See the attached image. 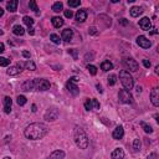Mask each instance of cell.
<instances>
[{"instance_id":"30","label":"cell","mask_w":159,"mask_h":159,"mask_svg":"<svg viewBox=\"0 0 159 159\" xmlns=\"http://www.w3.org/2000/svg\"><path fill=\"white\" fill-rule=\"evenodd\" d=\"M116 82H117V76H116V75H113V73L109 75V76H108V85L113 86Z\"/></svg>"},{"instance_id":"10","label":"cell","mask_w":159,"mask_h":159,"mask_svg":"<svg viewBox=\"0 0 159 159\" xmlns=\"http://www.w3.org/2000/svg\"><path fill=\"white\" fill-rule=\"evenodd\" d=\"M150 101H152L154 107L159 106V88L158 87H154L150 92Z\"/></svg>"},{"instance_id":"15","label":"cell","mask_w":159,"mask_h":159,"mask_svg":"<svg viewBox=\"0 0 159 159\" xmlns=\"http://www.w3.org/2000/svg\"><path fill=\"white\" fill-rule=\"evenodd\" d=\"M75 18H76V20H77L78 22H83L87 19V11H86V9L78 10L77 13H76V15H75Z\"/></svg>"},{"instance_id":"49","label":"cell","mask_w":159,"mask_h":159,"mask_svg":"<svg viewBox=\"0 0 159 159\" xmlns=\"http://www.w3.org/2000/svg\"><path fill=\"white\" fill-rule=\"evenodd\" d=\"M158 33V31H157V29H153V31H150V34H152V35H156Z\"/></svg>"},{"instance_id":"27","label":"cell","mask_w":159,"mask_h":159,"mask_svg":"<svg viewBox=\"0 0 159 159\" xmlns=\"http://www.w3.org/2000/svg\"><path fill=\"white\" fill-rule=\"evenodd\" d=\"M22 21H24V24H25V25H27L29 27H31V26L34 25V19L30 18V16H24L22 18Z\"/></svg>"},{"instance_id":"33","label":"cell","mask_w":159,"mask_h":159,"mask_svg":"<svg viewBox=\"0 0 159 159\" xmlns=\"http://www.w3.org/2000/svg\"><path fill=\"white\" fill-rule=\"evenodd\" d=\"M9 63H10V60H7V58H5V57H1V56H0V66L6 67V66H9Z\"/></svg>"},{"instance_id":"48","label":"cell","mask_w":159,"mask_h":159,"mask_svg":"<svg viewBox=\"0 0 159 159\" xmlns=\"http://www.w3.org/2000/svg\"><path fill=\"white\" fill-rule=\"evenodd\" d=\"M3 15H4V9H3V7H0V18H1Z\"/></svg>"},{"instance_id":"40","label":"cell","mask_w":159,"mask_h":159,"mask_svg":"<svg viewBox=\"0 0 159 159\" xmlns=\"http://www.w3.org/2000/svg\"><path fill=\"white\" fill-rule=\"evenodd\" d=\"M143 65H144V66L147 67V69H149V67H150V65H152V63H150V61H149V60L144 58V60H143Z\"/></svg>"},{"instance_id":"43","label":"cell","mask_w":159,"mask_h":159,"mask_svg":"<svg viewBox=\"0 0 159 159\" xmlns=\"http://www.w3.org/2000/svg\"><path fill=\"white\" fill-rule=\"evenodd\" d=\"M22 56L26 58H30V52L29 51H22Z\"/></svg>"},{"instance_id":"41","label":"cell","mask_w":159,"mask_h":159,"mask_svg":"<svg viewBox=\"0 0 159 159\" xmlns=\"http://www.w3.org/2000/svg\"><path fill=\"white\" fill-rule=\"evenodd\" d=\"M90 34L91 35H97L98 31L96 30V27H90Z\"/></svg>"},{"instance_id":"17","label":"cell","mask_w":159,"mask_h":159,"mask_svg":"<svg viewBox=\"0 0 159 159\" xmlns=\"http://www.w3.org/2000/svg\"><path fill=\"white\" fill-rule=\"evenodd\" d=\"M21 88L22 91H34L35 90V86H34V80H27V81H25L22 83V86H21Z\"/></svg>"},{"instance_id":"50","label":"cell","mask_w":159,"mask_h":159,"mask_svg":"<svg viewBox=\"0 0 159 159\" xmlns=\"http://www.w3.org/2000/svg\"><path fill=\"white\" fill-rule=\"evenodd\" d=\"M33 112H36V106L33 105Z\"/></svg>"},{"instance_id":"31","label":"cell","mask_w":159,"mask_h":159,"mask_svg":"<svg viewBox=\"0 0 159 159\" xmlns=\"http://www.w3.org/2000/svg\"><path fill=\"white\" fill-rule=\"evenodd\" d=\"M87 70H88V72L92 75V76H94V75L97 73V67L93 65H87Z\"/></svg>"},{"instance_id":"16","label":"cell","mask_w":159,"mask_h":159,"mask_svg":"<svg viewBox=\"0 0 159 159\" xmlns=\"http://www.w3.org/2000/svg\"><path fill=\"white\" fill-rule=\"evenodd\" d=\"M11 103H13V99L10 97H5L4 98V112L6 114H9L11 112Z\"/></svg>"},{"instance_id":"44","label":"cell","mask_w":159,"mask_h":159,"mask_svg":"<svg viewBox=\"0 0 159 159\" xmlns=\"http://www.w3.org/2000/svg\"><path fill=\"white\" fill-rule=\"evenodd\" d=\"M4 51H5V46H4L3 42H0V54H3Z\"/></svg>"},{"instance_id":"20","label":"cell","mask_w":159,"mask_h":159,"mask_svg":"<svg viewBox=\"0 0 159 159\" xmlns=\"http://www.w3.org/2000/svg\"><path fill=\"white\" fill-rule=\"evenodd\" d=\"M129 13H130V16H133V18H138L139 15H141L143 13V9L141 6H133L132 9L129 10Z\"/></svg>"},{"instance_id":"51","label":"cell","mask_w":159,"mask_h":159,"mask_svg":"<svg viewBox=\"0 0 159 159\" xmlns=\"http://www.w3.org/2000/svg\"><path fill=\"white\" fill-rule=\"evenodd\" d=\"M141 91H142V87L138 86V87H137V92H141Z\"/></svg>"},{"instance_id":"6","label":"cell","mask_w":159,"mask_h":159,"mask_svg":"<svg viewBox=\"0 0 159 159\" xmlns=\"http://www.w3.org/2000/svg\"><path fill=\"white\" fill-rule=\"evenodd\" d=\"M24 67H25V62H18L16 65L11 66L10 69L7 70V75H9V76H16V75L22 72Z\"/></svg>"},{"instance_id":"11","label":"cell","mask_w":159,"mask_h":159,"mask_svg":"<svg viewBox=\"0 0 159 159\" xmlns=\"http://www.w3.org/2000/svg\"><path fill=\"white\" fill-rule=\"evenodd\" d=\"M139 26H141L142 30H145V31H149L152 29V22H150L149 18H143L139 20Z\"/></svg>"},{"instance_id":"18","label":"cell","mask_w":159,"mask_h":159,"mask_svg":"<svg viewBox=\"0 0 159 159\" xmlns=\"http://www.w3.org/2000/svg\"><path fill=\"white\" fill-rule=\"evenodd\" d=\"M63 158H65V152L58 149V150H55V152L51 153L47 159H63Z\"/></svg>"},{"instance_id":"23","label":"cell","mask_w":159,"mask_h":159,"mask_svg":"<svg viewBox=\"0 0 159 159\" xmlns=\"http://www.w3.org/2000/svg\"><path fill=\"white\" fill-rule=\"evenodd\" d=\"M13 33L16 35V36H22V35L25 34V30H24V27L21 25H15L13 27Z\"/></svg>"},{"instance_id":"35","label":"cell","mask_w":159,"mask_h":159,"mask_svg":"<svg viewBox=\"0 0 159 159\" xmlns=\"http://www.w3.org/2000/svg\"><path fill=\"white\" fill-rule=\"evenodd\" d=\"M18 105L19 106H24V105H25V103H26V97L25 96H18Z\"/></svg>"},{"instance_id":"25","label":"cell","mask_w":159,"mask_h":159,"mask_svg":"<svg viewBox=\"0 0 159 159\" xmlns=\"http://www.w3.org/2000/svg\"><path fill=\"white\" fill-rule=\"evenodd\" d=\"M52 10L55 11V13H61V11L63 10V4L61 1H56L52 5Z\"/></svg>"},{"instance_id":"38","label":"cell","mask_w":159,"mask_h":159,"mask_svg":"<svg viewBox=\"0 0 159 159\" xmlns=\"http://www.w3.org/2000/svg\"><path fill=\"white\" fill-rule=\"evenodd\" d=\"M85 108L87 111H91L92 109V102H91V99H87V101L85 102Z\"/></svg>"},{"instance_id":"47","label":"cell","mask_w":159,"mask_h":159,"mask_svg":"<svg viewBox=\"0 0 159 159\" xmlns=\"http://www.w3.org/2000/svg\"><path fill=\"white\" fill-rule=\"evenodd\" d=\"M119 22H121V24H123V25H126V24H127L126 19H121V20H119Z\"/></svg>"},{"instance_id":"39","label":"cell","mask_w":159,"mask_h":159,"mask_svg":"<svg viewBox=\"0 0 159 159\" xmlns=\"http://www.w3.org/2000/svg\"><path fill=\"white\" fill-rule=\"evenodd\" d=\"M65 16L69 18V19H71V18L73 16V13L71 10H65Z\"/></svg>"},{"instance_id":"9","label":"cell","mask_w":159,"mask_h":159,"mask_svg":"<svg viewBox=\"0 0 159 159\" xmlns=\"http://www.w3.org/2000/svg\"><path fill=\"white\" fill-rule=\"evenodd\" d=\"M137 43L142 47V49H149V47L152 46V42H150V40H148L145 36H143V35H141V36L137 37Z\"/></svg>"},{"instance_id":"28","label":"cell","mask_w":159,"mask_h":159,"mask_svg":"<svg viewBox=\"0 0 159 159\" xmlns=\"http://www.w3.org/2000/svg\"><path fill=\"white\" fill-rule=\"evenodd\" d=\"M141 126H142V128L144 129V132H145V133H152V132H153L152 127H150L149 124H147L145 122H141Z\"/></svg>"},{"instance_id":"1","label":"cell","mask_w":159,"mask_h":159,"mask_svg":"<svg viewBox=\"0 0 159 159\" xmlns=\"http://www.w3.org/2000/svg\"><path fill=\"white\" fill-rule=\"evenodd\" d=\"M49 133V127L43 123H31L30 126H27L25 130H24V134L27 139H31V141H37V139H41Z\"/></svg>"},{"instance_id":"3","label":"cell","mask_w":159,"mask_h":159,"mask_svg":"<svg viewBox=\"0 0 159 159\" xmlns=\"http://www.w3.org/2000/svg\"><path fill=\"white\" fill-rule=\"evenodd\" d=\"M119 78H121V82H122L123 87H124V90L130 91V90L133 88L134 80L132 77V75H130L127 70H123V71H121V72H119Z\"/></svg>"},{"instance_id":"42","label":"cell","mask_w":159,"mask_h":159,"mask_svg":"<svg viewBox=\"0 0 159 159\" xmlns=\"http://www.w3.org/2000/svg\"><path fill=\"white\" fill-rule=\"evenodd\" d=\"M27 33H29V35H34V34H35L34 27H33V26H31V27H27Z\"/></svg>"},{"instance_id":"5","label":"cell","mask_w":159,"mask_h":159,"mask_svg":"<svg viewBox=\"0 0 159 159\" xmlns=\"http://www.w3.org/2000/svg\"><path fill=\"white\" fill-rule=\"evenodd\" d=\"M119 101H121L122 103H126V105H130V103L133 102V97L132 94H130L129 91L127 90H121L119 91Z\"/></svg>"},{"instance_id":"29","label":"cell","mask_w":159,"mask_h":159,"mask_svg":"<svg viewBox=\"0 0 159 159\" xmlns=\"http://www.w3.org/2000/svg\"><path fill=\"white\" fill-rule=\"evenodd\" d=\"M29 6H30V9H31V10H34L36 14H39V13H40L39 7H37V5H36V1H34V0H31V1L29 3Z\"/></svg>"},{"instance_id":"26","label":"cell","mask_w":159,"mask_h":159,"mask_svg":"<svg viewBox=\"0 0 159 159\" xmlns=\"http://www.w3.org/2000/svg\"><path fill=\"white\" fill-rule=\"evenodd\" d=\"M25 67H26V70H30V71L36 70V65H35V62L31 61V60H29L27 62H25Z\"/></svg>"},{"instance_id":"4","label":"cell","mask_w":159,"mask_h":159,"mask_svg":"<svg viewBox=\"0 0 159 159\" xmlns=\"http://www.w3.org/2000/svg\"><path fill=\"white\" fill-rule=\"evenodd\" d=\"M34 86H35V90L37 91H47L50 88V82L45 78H35L34 80Z\"/></svg>"},{"instance_id":"24","label":"cell","mask_w":159,"mask_h":159,"mask_svg":"<svg viewBox=\"0 0 159 159\" xmlns=\"http://www.w3.org/2000/svg\"><path fill=\"white\" fill-rule=\"evenodd\" d=\"M101 69H102V71L107 72V71H109V70L113 69V63L111 62V61H103L101 63Z\"/></svg>"},{"instance_id":"45","label":"cell","mask_w":159,"mask_h":159,"mask_svg":"<svg viewBox=\"0 0 159 159\" xmlns=\"http://www.w3.org/2000/svg\"><path fill=\"white\" fill-rule=\"evenodd\" d=\"M70 81L75 83V82H77V81H78V78H77V77H71V78H70Z\"/></svg>"},{"instance_id":"46","label":"cell","mask_w":159,"mask_h":159,"mask_svg":"<svg viewBox=\"0 0 159 159\" xmlns=\"http://www.w3.org/2000/svg\"><path fill=\"white\" fill-rule=\"evenodd\" d=\"M96 87H97V91H98V92H99V93H101V92H102V91H103V90H102V86H101V85H97Z\"/></svg>"},{"instance_id":"21","label":"cell","mask_w":159,"mask_h":159,"mask_svg":"<svg viewBox=\"0 0 159 159\" xmlns=\"http://www.w3.org/2000/svg\"><path fill=\"white\" fill-rule=\"evenodd\" d=\"M18 5H19L18 0H13V1H9V3L6 4V9L9 10V11H11V13H14V11H16Z\"/></svg>"},{"instance_id":"14","label":"cell","mask_w":159,"mask_h":159,"mask_svg":"<svg viewBox=\"0 0 159 159\" xmlns=\"http://www.w3.org/2000/svg\"><path fill=\"white\" fill-rule=\"evenodd\" d=\"M73 36V31L71 30V29H65V30H62V34H61V39L63 40V41H66V42H69L71 39H72Z\"/></svg>"},{"instance_id":"34","label":"cell","mask_w":159,"mask_h":159,"mask_svg":"<svg viewBox=\"0 0 159 159\" xmlns=\"http://www.w3.org/2000/svg\"><path fill=\"white\" fill-rule=\"evenodd\" d=\"M80 4H81L80 0H69V6L70 7H77V6H80Z\"/></svg>"},{"instance_id":"19","label":"cell","mask_w":159,"mask_h":159,"mask_svg":"<svg viewBox=\"0 0 159 159\" xmlns=\"http://www.w3.org/2000/svg\"><path fill=\"white\" fill-rule=\"evenodd\" d=\"M111 157H112V159H123L124 158V152H123L122 148H117L112 152Z\"/></svg>"},{"instance_id":"36","label":"cell","mask_w":159,"mask_h":159,"mask_svg":"<svg viewBox=\"0 0 159 159\" xmlns=\"http://www.w3.org/2000/svg\"><path fill=\"white\" fill-rule=\"evenodd\" d=\"M133 148H134V150H136V152H138V150L141 149V142H139V139H134Z\"/></svg>"},{"instance_id":"37","label":"cell","mask_w":159,"mask_h":159,"mask_svg":"<svg viewBox=\"0 0 159 159\" xmlns=\"http://www.w3.org/2000/svg\"><path fill=\"white\" fill-rule=\"evenodd\" d=\"M91 102H92V109H99V102L96 98L91 99Z\"/></svg>"},{"instance_id":"22","label":"cell","mask_w":159,"mask_h":159,"mask_svg":"<svg viewBox=\"0 0 159 159\" xmlns=\"http://www.w3.org/2000/svg\"><path fill=\"white\" fill-rule=\"evenodd\" d=\"M51 22H52V25L55 27H57V29H58V27H61L63 25V22H65V21H63V19L60 18V16H54L52 19H51Z\"/></svg>"},{"instance_id":"8","label":"cell","mask_w":159,"mask_h":159,"mask_svg":"<svg viewBox=\"0 0 159 159\" xmlns=\"http://www.w3.org/2000/svg\"><path fill=\"white\" fill-rule=\"evenodd\" d=\"M123 63L126 65L127 69L133 71V72H136V71H138V69H139V65L137 63L136 60H133V58H126L124 61H123Z\"/></svg>"},{"instance_id":"32","label":"cell","mask_w":159,"mask_h":159,"mask_svg":"<svg viewBox=\"0 0 159 159\" xmlns=\"http://www.w3.org/2000/svg\"><path fill=\"white\" fill-rule=\"evenodd\" d=\"M50 40L54 43H60V41H61V40H60V36H58V35H56V34H51L50 35Z\"/></svg>"},{"instance_id":"52","label":"cell","mask_w":159,"mask_h":159,"mask_svg":"<svg viewBox=\"0 0 159 159\" xmlns=\"http://www.w3.org/2000/svg\"><path fill=\"white\" fill-rule=\"evenodd\" d=\"M3 159H11V158H9V157H5V158H3Z\"/></svg>"},{"instance_id":"7","label":"cell","mask_w":159,"mask_h":159,"mask_svg":"<svg viewBox=\"0 0 159 159\" xmlns=\"http://www.w3.org/2000/svg\"><path fill=\"white\" fill-rule=\"evenodd\" d=\"M58 117V111L57 108H55V107H52V108H49L47 109V112L45 113V119L46 121H51V122H54V121H56Z\"/></svg>"},{"instance_id":"12","label":"cell","mask_w":159,"mask_h":159,"mask_svg":"<svg viewBox=\"0 0 159 159\" xmlns=\"http://www.w3.org/2000/svg\"><path fill=\"white\" fill-rule=\"evenodd\" d=\"M66 88L69 90V92L72 94V96H77V94L80 93V90H78V87L75 85L73 82H71V81H69L66 83Z\"/></svg>"},{"instance_id":"2","label":"cell","mask_w":159,"mask_h":159,"mask_svg":"<svg viewBox=\"0 0 159 159\" xmlns=\"http://www.w3.org/2000/svg\"><path fill=\"white\" fill-rule=\"evenodd\" d=\"M73 139H75V143L76 145L80 149H86L88 147V137L87 134L85 133V130L80 127H76L73 130Z\"/></svg>"},{"instance_id":"13","label":"cell","mask_w":159,"mask_h":159,"mask_svg":"<svg viewBox=\"0 0 159 159\" xmlns=\"http://www.w3.org/2000/svg\"><path fill=\"white\" fill-rule=\"evenodd\" d=\"M123 136H124V129H123V127L122 126L116 127V129H114L113 133H112V137L118 141V139H122Z\"/></svg>"}]
</instances>
